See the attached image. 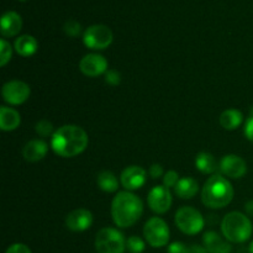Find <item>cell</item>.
<instances>
[{"mask_svg":"<svg viewBox=\"0 0 253 253\" xmlns=\"http://www.w3.org/2000/svg\"><path fill=\"white\" fill-rule=\"evenodd\" d=\"M89 137L85 131L77 125H63L54 131L51 147L56 155L63 158L76 157L88 147Z\"/></svg>","mask_w":253,"mask_h":253,"instance_id":"obj_1","label":"cell"},{"mask_svg":"<svg viewBox=\"0 0 253 253\" xmlns=\"http://www.w3.org/2000/svg\"><path fill=\"white\" fill-rule=\"evenodd\" d=\"M143 214V203L131 192H119L111 203V216L116 226L127 229L133 226Z\"/></svg>","mask_w":253,"mask_h":253,"instance_id":"obj_2","label":"cell"},{"mask_svg":"<svg viewBox=\"0 0 253 253\" xmlns=\"http://www.w3.org/2000/svg\"><path fill=\"white\" fill-rule=\"evenodd\" d=\"M234 187L221 174H214L205 182L202 190V202L210 209H222L234 199Z\"/></svg>","mask_w":253,"mask_h":253,"instance_id":"obj_3","label":"cell"},{"mask_svg":"<svg viewBox=\"0 0 253 253\" xmlns=\"http://www.w3.org/2000/svg\"><path fill=\"white\" fill-rule=\"evenodd\" d=\"M222 235L232 244H244L252 236L253 226L249 216L240 211H231L221 221Z\"/></svg>","mask_w":253,"mask_h":253,"instance_id":"obj_4","label":"cell"},{"mask_svg":"<svg viewBox=\"0 0 253 253\" xmlns=\"http://www.w3.org/2000/svg\"><path fill=\"white\" fill-rule=\"evenodd\" d=\"M126 240L123 232L113 227H104L96 234L95 250L98 253H124Z\"/></svg>","mask_w":253,"mask_h":253,"instance_id":"obj_5","label":"cell"},{"mask_svg":"<svg viewBox=\"0 0 253 253\" xmlns=\"http://www.w3.org/2000/svg\"><path fill=\"white\" fill-rule=\"evenodd\" d=\"M175 226L185 235H197L204 229V217L192 207H182L174 216Z\"/></svg>","mask_w":253,"mask_h":253,"instance_id":"obj_6","label":"cell"},{"mask_svg":"<svg viewBox=\"0 0 253 253\" xmlns=\"http://www.w3.org/2000/svg\"><path fill=\"white\" fill-rule=\"evenodd\" d=\"M143 235H145L146 241L148 245L155 249H160V247L167 246L169 242L170 232L169 227L166 224L165 220L161 217H151L143 227Z\"/></svg>","mask_w":253,"mask_h":253,"instance_id":"obj_7","label":"cell"},{"mask_svg":"<svg viewBox=\"0 0 253 253\" xmlns=\"http://www.w3.org/2000/svg\"><path fill=\"white\" fill-rule=\"evenodd\" d=\"M114 35L110 27L106 25L96 24L89 26L83 35V41L88 48L91 49H105L113 43Z\"/></svg>","mask_w":253,"mask_h":253,"instance_id":"obj_8","label":"cell"},{"mask_svg":"<svg viewBox=\"0 0 253 253\" xmlns=\"http://www.w3.org/2000/svg\"><path fill=\"white\" fill-rule=\"evenodd\" d=\"M31 89L27 83L22 81H10L2 85V99L10 105H21L30 98Z\"/></svg>","mask_w":253,"mask_h":253,"instance_id":"obj_9","label":"cell"},{"mask_svg":"<svg viewBox=\"0 0 253 253\" xmlns=\"http://www.w3.org/2000/svg\"><path fill=\"white\" fill-rule=\"evenodd\" d=\"M147 202L152 211L156 214H165L172 205V193L165 185H156L148 193Z\"/></svg>","mask_w":253,"mask_h":253,"instance_id":"obj_10","label":"cell"},{"mask_svg":"<svg viewBox=\"0 0 253 253\" xmlns=\"http://www.w3.org/2000/svg\"><path fill=\"white\" fill-rule=\"evenodd\" d=\"M79 69L86 77H99L108 72V61L103 54L88 53L79 62Z\"/></svg>","mask_w":253,"mask_h":253,"instance_id":"obj_11","label":"cell"},{"mask_svg":"<svg viewBox=\"0 0 253 253\" xmlns=\"http://www.w3.org/2000/svg\"><path fill=\"white\" fill-rule=\"evenodd\" d=\"M146 179H147V172L140 166H128L123 170L120 177L121 185L128 192L140 189L146 183Z\"/></svg>","mask_w":253,"mask_h":253,"instance_id":"obj_12","label":"cell"},{"mask_svg":"<svg viewBox=\"0 0 253 253\" xmlns=\"http://www.w3.org/2000/svg\"><path fill=\"white\" fill-rule=\"evenodd\" d=\"M220 169L225 175L234 179L242 178L247 172V165L244 158L236 155H226L220 161Z\"/></svg>","mask_w":253,"mask_h":253,"instance_id":"obj_13","label":"cell"},{"mask_svg":"<svg viewBox=\"0 0 253 253\" xmlns=\"http://www.w3.org/2000/svg\"><path fill=\"white\" fill-rule=\"evenodd\" d=\"M91 224H93V214L83 208L73 210L66 217V226L74 232L85 231L91 226Z\"/></svg>","mask_w":253,"mask_h":253,"instance_id":"obj_14","label":"cell"},{"mask_svg":"<svg viewBox=\"0 0 253 253\" xmlns=\"http://www.w3.org/2000/svg\"><path fill=\"white\" fill-rule=\"evenodd\" d=\"M48 152V145L43 140L35 138V140L29 141L22 148V156L27 162H39L43 160Z\"/></svg>","mask_w":253,"mask_h":253,"instance_id":"obj_15","label":"cell"},{"mask_svg":"<svg viewBox=\"0 0 253 253\" xmlns=\"http://www.w3.org/2000/svg\"><path fill=\"white\" fill-rule=\"evenodd\" d=\"M22 19L17 12L6 11L1 17L0 32L4 37H14L21 31Z\"/></svg>","mask_w":253,"mask_h":253,"instance_id":"obj_16","label":"cell"},{"mask_svg":"<svg viewBox=\"0 0 253 253\" xmlns=\"http://www.w3.org/2000/svg\"><path fill=\"white\" fill-rule=\"evenodd\" d=\"M203 244L209 253H231V245L225 241L217 232L208 231L203 236Z\"/></svg>","mask_w":253,"mask_h":253,"instance_id":"obj_17","label":"cell"},{"mask_svg":"<svg viewBox=\"0 0 253 253\" xmlns=\"http://www.w3.org/2000/svg\"><path fill=\"white\" fill-rule=\"evenodd\" d=\"M21 124V116L15 109L1 106L0 108V128L2 131H14Z\"/></svg>","mask_w":253,"mask_h":253,"instance_id":"obj_18","label":"cell"},{"mask_svg":"<svg viewBox=\"0 0 253 253\" xmlns=\"http://www.w3.org/2000/svg\"><path fill=\"white\" fill-rule=\"evenodd\" d=\"M15 51L22 57H31L39 49V43L37 40L31 35H22V36L17 37L15 41Z\"/></svg>","mask_w":253,"mask_h":253,"instance_id":"obj_19","label":"cell"},{"mask_svg":"<svg viewBox=\"0 0 253 253\" xmlns=\"http://www.w3.org/2000/svg\"><path fill=\"white\" fill-rule=\"evenodd\" d=\"M198 190H199V184L194 178L185 177L180 178L178 184L175 185L174 192L182 199H192L197 195Z\"/></svg>","mask_w":253,"mask_h":253,"instance_id":"obj_20","label":"cell"},{"mask_svg":"<svg viewBox=\"0 0 253 253\" xmlns=\"http://www.w3.org/2000/svg\"><path fill=\"white\" fill-rule=\"evenodd\" d=\"M220 125L225 128V130H236L244 121V114L237 109H227V110L222 111L220 115Z\"/></svg>","mask_w":253,"mask_h":253,"instance_id":"obj_21","label":"cell"},{"mask_svg":"<svg viewBox=\"0 0 253 253\" xmlns=\"http://www.w3.org/2000/svg\"><path fill=\"white\" fill-rule=\"evenodd\" d=\"M195 167L204 174H212L217 170V162L209 152H200L195 157Z\"/></svg>","mask_w":253,"mask_h":253,"instance_id":"obj_22","label":"cell"},{"mask_svg":"<svg viewBox=\"0 0 253 253\" xmlns=\"http://www.w3.org/2000/svg\"><path fill=\"white\" fill-rule=\"evenodd\" d=\"M96 184L101 190L106 193H114L119 189V180L116 175L110 170H103L98 174Z\"/></svg>","mask_w":253,"mask_h":253,"instance_id":"obj_23","label":"cell"},{"mask_svg":"<svg viewBox=\"0 0 253 253\" xmlns=\"http://www.w3.org/2000/svg\"><path fill=\"white\" fill-rule=\"evenodd\" d=\"M12 54V48L11 44L6 41V40L1 39L0 40V66L4 67L11 59Z\"/></svg>","mask_w":253,"mask_h":253,"instance_id":"obj_24","label":"cell"},{"mask_svg":"<svg viewBox=\"0 0 253 253\" xmlns=\"http://www.w3.org/2000/svg\"><path fill=\"white\" fill-rule=\"evenodd\" d=\"M126 249L131 253H142L145 251L146 245L141 237L131 236L126 240Z\"/></svg>","mask_w":253,"mask_h":253,"instance_id":"obj_25","label":"cell"},{"mask_svg":"<svg viewBox=\"0 0 253 253\" xmlns=\"http://www.w3.org/2000/svg\"><path fill=\"white\" fill-rule=\"evenodd\" d=\"M36 132L42 137L53 136V125L48 120H41L36 124Z\"/></svg>","mask_w":253,"mask_h":253,"instance_id":"obj_26","label":"cell"},{"mask_svg":"<svg viewBox=\"0 0 253 253\" xmlns=\"http://www.w3.org/2000/svg\"><path fill=\"white\" fill-rule=\"evenodd\" d=\"M63 30H64V32H66L67 36L77 37L81 35L82 26L78 21H76V20H68V21L64 24Z\"/></svg>","mask_w":253,"mask_h":253,"instance_id":"obj_27","label":"cell"},{"mask_svg":"<svg viewBox=\"0 0 253 253\" xmlns=\"http://www.w3.org/2000/svg\"><path fill=\"white\" fill-rule=\"evenodd\" d=\"M179 182V174H178L175 170H168L167 173H165V177H163V185L169 188H175V185Z\"/></svg>","mask_w":253,"mask_h":253,"instance_id":"obj_28","label":"cell"},{"mask_svg":"<svg viewBox=\"0 0 253 253\" xmlns=\"http://www.w3.org/2000/svg\"><path fill=\"white\" fill-rule=\"evenodd\" d=\"M105 82L110 85H118L121 82V74L115 69H109L105 73Z\"/></svg>","mask_w":253,"mask_h":253,"instance_id":"obj_29","label":"cell"},{"mask_svg":"<svg viewBox=\"0 0 253 253\" xmlns=\"http://www.w3.org/2000/svg\"><path fill=\"white\" fill-rule=\"evenodd\" d=\"M189 247H187V245L183 244V242H172V244L168 246L167 253H188Z\"/></svg>","mask_w":253,"mask_h":253,"instance_id":"obj_30","label":"cell"},{"mask_svg":"<svg viewBox=\"0 0 253 253\" xmlns=\"http://www.w3.org/2000/svg\"><path fill=\"white\" fill-rule=\"evenodd\" d=\"M5 253H32L31 250L24 244H14L6 250Z\"/></svg>","mask_w":253,"mask_h":253,"instance_id":"obj_31","label":"cell"},{"mask_svg":"<svg viewBox=\"0 0 253 253\" xmlns=\"http://www.w3.org/2000/svg\"><path fill=\"white\" fill-rule=\"evenodd\" d=\"M244 133L247 140L253 142V116H250L246 120V123H245Z\"/></svg>","mask_w":253,"mask_h":253,"instance_id":"obj_32","label":"cell"},{"mask_svg":"<svg viewBox=\"0 0 253 253\" xmlns=\"http://www.w3.org/2000/svg\"><path fill=\"white\" fill-rule=\"evenodd\" d=\"M150 175L153 178V179H157V178L162 177L163 175V167L158 163H155L150 167Z\"/></svg>","mask_w":253,"mask_h":253,"instance_id":"obj_33","label":"cell"},{"mask_svg":"<svg viewBox=\"0 0 253 253\" xmlns=\"http://www.w3.org/2000/svg\"><path fill=\"white\" fill-rule=\"evenodd\" d=\"M188 253H209L205 247L198 246V245H193V246L189 247L188 250Z\"/></svg>","mask_w":253,"mask_h":253,"instance_id":"obj_34","label":"cell"},{"mask_svg":"<svg viewBox=\"0 0 253 253\" xmlns=\"http://www.w3.org/2000/svg\"><path fill=\"white\" fill-rule=\"evenodd\" d=\"M245 209H246V212L250 215V216L253 217V200H250V202L246 203L245 205Z\"/></svg>","mask_w":253,"mask_h":253,"instance_id":"obj_35","label":"cell"},{"mask_svg":"<svg viewBox=\"0 0 253 253\" xmlns=\"http://www.w3.org/2000/svg\"><path fill=\"white\" fill-rule=\"evenodd\" d=\"M249 252H250V253H253V241L251 242V245H250V247H249Z\"/></svg>","mask_w":253,"mask_h":253,"instance_id":"obj_36","label":"cell"},{"mask_svg":"<svg viewBox=\"0 0 253 253\" xmlns=\"http://www.w3.org/2000/svg\"><path fill=\"white\" fill-rule=\"evenodd\" d=\"M250 116H253V106L251 108V115H250Z\"/></svg>","mask_w":253,"mask_h":253,"instance_id":"obj_37","label":"cell"},{"mask_svg":"<svg viewBox=\"0 0 253 253\" xmlns=\"http://www.w3.org/2000/svg\"><path fill=\"white\" fill-rule=\"evenodd\" d=\"M20 1H26V0H20Z\"/></svg>","mask_w":253,"mask_h":253,"instance_id":"obj_38","label":"cell"}]
</instances>
